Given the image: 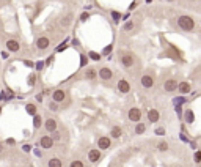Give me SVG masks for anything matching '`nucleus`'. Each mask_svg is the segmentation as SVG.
I'll list each match as a JSON object with an SVG mask.
<instances>
[{"label": "nucleus", "instance_id": "obj_18", "mask_svg": "<svg viewBox=\"0 0 201 167\" xmlns=\"http://www.w3.org/2000/svg\"><path fill=\"white\" fill-rule=\"evenodd\" d=\"M96 76H98V71H96L94 68H87L85 69V79L93 80V79H96Z\"/></svg>", "mask_w": 201, "mask_h": 167}, {"label": "nucleus", "instance_id": "obj_40", "mask_svg": "<svg viewBox=\"0 0 201 167\" xmlns=\"http://www.w3.org/2000/svg\"><path fill=\"white\" fill-rule=\"evenodd\" d=\"M0 112H2V107H0Z\"/></svg>", "mask_w": 201, "mask_h": 167}, {"label": "nucleus", "instance_id": "obj_6", "mask_svg": "<svg viewBox=\"0 0 201 167\" xmlns=\"http://www.w3.org/2000/svg\"><path fill=\"white\" fill-rule=\"evenodd\" d=\"M98 76H99L102 80H110V79L113 77V71L108 66H104V68H101L99 71H98Z\"/></svg>", "mask_w": 201, "mask_h": 167}, {"label": "nucleus", "instance_id": "obj_2", "mask_svg": "<svg viewBox=\"0 0 201 167\" xmlns=\"http://www.w3.org/2000/svg\"><path fill=\"white\" fill-rule=\"evenodd\" d=\"M120 61L124 68H132L135 65V57H134V54H130V52L121 51L120 52Z\"/></svg>", "mask_w": 201, "mask_h": 167}, {"label": "nucleus", "instance_id": "obj_29", "mask_svg": "<svg viewBox=\"0 0 201 167\" xmlns=\"http://www.w3.org/2000/svg\"><path fill=\"white\" fill-rule=\"evenodd\" d=\"M90 19V13H82V16H80V20H82V22H87V20Z\"/></svg>", "mask_w": 201, "mask_h": 167}, {"label": "nucleus", "instance_id": "obj_22", "mask_svg": "<svg viewBox=\"0 0 201 167\" xmlns=\"http://www.w3.org/2000/svg\"><path fill=\"white\" fill-rule=\"evenodd\" d=\"M145 131H146V124L138 121V123H137V126H135V134H143Z\"/></svg>", "mask_w": 201, "mask_h": 167}, {"label": "nucleus", "instance_id": "obj_39", "mask_svg": "<svg viewBox=\"0 0 201 167\" xmlns=\"http://www.w3.org/2000/svg\"><path fill=\"white\" fill-rule=\"evenodd\" d=\"M167 2H173V0H167Z\"/></svg>", "mask_w": 201, "mask_h": 167}, {"label": "nucleus", "instance_id": "obj_26", "mask_svg": "<svg viewBox=\"0 0 201 167\" xmlns=\"http://www.w3.org/2000/svg\"><path fill=\"white\" fill-rule=\"evenodd\" d=\"M123 29H124V30H126V32H129V30H132V29H134V22H132V20H127V22H126V24H124V27H123Z\"/></svg>", "mask_w": 201, "mask_h": 167}, {"label": "nucleus", "instance_id": "obj_36", "mask_svg": "<svg viewBox=\"0 0 201 167\" xmlns=\"http://www.w3.org/2000/svg\"><path fill=\"white\" fill-rule=\"evenodd\" d=\"M112 16H113L115 19H118V17H120V14H118V13H112Z\"/></svg>", "mask_w": 201, "mask_h": 167}, {"label": "nucleus", "instance_id": "obj_23", "mask_svg": "<svg viewBox=\"0 0 201 167\" xmlns=\"http://www.w3.org/2000/svg\"><path fill=\"white\" fill-rule=\"evenodd\" d=\"M41 124H43V118H41V115H33V126L35 128H41Z\"/></svg>", "mask_w": 201, "mask_h": 167}, {"label": "nucleus", "instance_id": "obj_17", "mask_svg": "<svg viewBox=\"0 0 201 167\" xmlns=\"http://www.w3.org/2000/svg\"><path fill=\"white\" fill-rule=\"evenodd\" d=\"M72 19H74V14H72V13H68V14H65L63 17H61L60 25L61 27H69V25L72 24Z\"/></svg>", "mask_w": 201, "mask_h": 167}, {"label": "nucleus", "instance_id": "obj_27", "mask_svg": "<svg viewBox=\"0 0 201 167\" xmlns=\"http://www.w3.org/2000/svg\"><path fill=\"white\" fill-rule=\"evenodd\" d=\"M69 167H85V165H84V162H82V161L75 159V161H72V162H71V165H69Z\"/></svg>", "mask_w": 201, "mask_h": 167}, {"label": "nucleus", "instance_id": "obj_31", "mask_svg": "<svg viewBox=\"0 0 201 167\" xmlns=\"http://www.w3.org/2000/svg\"><path fill=\"white\" fill-rule=\"evenodd\" d=\"M49 109H50V110H58L57 102H53V101H52V102H49Z\"/></svg>", "mask_w": 201, "mask_h": 167}, {"label": "nucleus", "instance_id": "obj_34", "mask_svg": "<svg viewBox=\"0 0 201 167\" xmlns=\"http://www.w3.org/2000/svg\"><path fill=\"white\" fill-rule=\"evenodd\" d=\"M29 82H30V85H33V82H35V76H30V79H29Z\"/></svg>", "mask_w": 201, "mask_h": 167}, {"label": "nucleus", "instance_id": "obj_19", "mask_svg": "<svg viewBox=\"0 0 201 167\" xmlns=\"http://www.w3.org/2000/svg\"><path fill=\"white\" fill-rule=\"evenodd\" d=\"M25 110H27V114L29 115H36L38 114V109H36V106H35L33 102H29L25 106Z\"/></svg>", "mask_w": 201, "mask_h": 167}, {"label": "nucleus", "instance_id": "obj_30", "mask_svg": "<svg viewBox=\"0 0 201 167\" xmlns=\"http://www.w3.org/2000/svg\"><path fill=\"white\" fill-rule=\"evenodd\" d=\"M90 57H91L93 60H101V55L96 54V52H90Z\"/></svg>", "mask_w": 201, "mask_h": 167}, {"label": "nucleus", "instance_id": "obj_11", "mask_svg": "<svg viewBox=\"0 0 201 167\" xmlns=\"http://www.w3.org/2000/svg\"><path fill=\"white\" fill-rule=\"evenodd\" d=\"M44 128L47 133H55L57 131V120L55 118H47L44 121Z\"/></svg>", "mask_w": 201, "mask_h": 167}, {"label": "nucleus", "instance_id": "obj_28", "mask_svg": "<svg viewBox=\"0 0 201 167\" xmlns=\"http://www.w3.org/2000/svg\"><path fill=\"white\" fill-rule=\"evenodd\" d=\"M193 161H195L196 164L201 161V151H198V150L195 151V155H193Z\"/></svg>", "mask_w": 201, "mask_h": 167}, {"label": "nucleus", "instance_id": "obj_16", "mask_svg": "<svg viewBox=\"0 0 201 167\" xmlns=\"http://www.w3.org/2000/svg\"><path fill=\"white\" fill-rule=\"evenodd\" d=\"M98 145H99V150H108L110 145H112V140H110V137H99Z\"/></svg>", "mask_w": 201, "mask_h": 167}, {"label": "nucleus", "instance_id": "obj_10", "mask_svg": "<svg viewBox=\"0 0 201 167\" xmlns=\"http://www.w3.org/2000/svg\"><path fill=\"white\" fill-rule=\"evenodd\" d=\"M101 150L99 148H93V150H90L88 151V161L90 162H98L99 159H101Z\"/></svg>", "mask_w": 201, "mask_h": 167}, {"label": "nucleus", "instance_id": "obj_25", "mask_svg": "<svg viewBox=\"0 0 201 167\" xmlns=\"http://www.w3.org/2000/svg\"><path fill=\"white\" fill-rule=\"evenodd\" d=\"M184 117H185V121L187 123H193V112H192V110H187Z\"/></svg>", "mask_w": 201, "mask_h": 167}, {"label": "nucleus", "instance_id": "obj_33", "mask_svg": "<svg viewBox=\"0 0 201 167\" xmlns=\"http://www.w3.org/2000/svg\"><path fill=\"white\" fill-rule=\"evenodd\" d=\"M110 51H112V46H108V47H105V49H104V54H108Z\"/></svg>", "mask_w": 201, "mask_h": 167}, {"label": "nucleus", "instance_id": "obj_32", "mask_svg": "<svg viewBox=\"0 0 201 167\" xmlns=\"http://www.w3.org/2000/svg\"><path fill=\"white\" fill-rule=\"evenodd\" d=\"M156 134H157V136H163V134H165V128H157V129H156Z\"/></svg>", "mask_w": 201, "mask_h": 167}, {"label": "nucleus", "instance_id": "obj_14", "mask_svg": "<svg viewBox=\"0 0 201 167\" xmlns=\"http://www.w3.org/2000/svg\"><path fill=\"white\" fill-rule=\"evenodd\" d=\"M146 117H148V120H149L151 123H156V121H159V118H160V114H159L157 109H149L148 114H146Z\"/></svg>", "mask_w": 201, "mask_h": 167}, {"label": "nucleus", "instance_id": "obj_37", "mask_svg": "<svg viewBox=\"0 0 201 167\" xmlns=\"http://www.w3.org/2000/svg\"><path fill=\"white\" fill-rule=\"evenodd\" d=\"M152 2V0H146V3H151Z\"/></svg>", "mask_w": 201, "mask_h": 167}, {"label": "nucleus", "instance_id": "obj_8", "mask_svg": "<svg viewBox=\"0 0 201 167\" xmlns=\"http://www.w3.org/2000/svg\"><path fill=\"white\" fill-rule=\"evenodd\" d=\"M49 46H50V39L47 36H39L36 39V49L38 51H46Z\"/></svg>", "mask_w": 201, "mask_h": 167}, {"label": "nucleus", "instance_id": "obj_13", "mask_svg": "<svg viewBox=\"0 0 201 167\" xmlns=\"http://www.w3.org/2000/svg\"><path fill=\"white\" fill-rule=\"evenodd\" d=\"M118 90H120L121 93H129L130 92V82L129 80H126V79H121L120 82H118Z\"/></svg>", "mask_w": 201, "mask_h": 167}, {"label": "nucleus", "instance_id": "obj_35", "mask_svg": "<svg viewBox=\"0 0 201 167\" xmlns=\"http://www.w3.org/2000/svg\"><path fill=\"white\" fill-rule=\"evenodd\" d=\"M5 151V147H3V143H0V153H3Z\"/></svg>", "mask_w": 201, "mask_h": 167}, {"label": "nucleus", "instance_id": "obj_1", "mask_svg": "<svg viewBox=\"0 0 201 167\" xmlns=\"http://www.w3.org/2000/svg\"><path fill=\"white\" fill-rule=\"evenodd\" d=\"M178 25L182 32H192L195 29V20L192 16H179L178 17Z\"/></svg>", "mask_w": 201, "mask_h": 167}, {"label": "nucleus", "instance_id": "obj_4", "mask_svg": "<svg viewBox=\"0 0 201 167\" xmlns=\"http://www.w3.org/2000/svg\"><path fill=\"white\" fill-rule=\"evenodd\" d=\"M127 117H129V120H130V121L138 123V121L142 120V109H138V107H130Z\"/></svg>", "mask_w": 201, "mask_h": 167}, {"label": "nucleus", "instance_id": "obj_15", "mask_svg": "<svg viewBox=\"0 0 201 167\" xmlns=\"http://www.w3.org/2000/svg\"><path fill=\"white\" fill-rule=\"evenodd\" d=\"M6 49H8L10 52H17V51L20 49L19 41H16V39H8V41H6Z\"/></svg>", "mask_w": 201, "mask_h": 167}, {"label": "nucleus", "instance_id": "obj_7", "mask_svg": "<svg viewBox=\"0 0 201 167\" xmlns=\"http://www.w3.org/2000/svg\"><path fill=\"white\" fill-rule=\"evenodd\" d=\"M65 99H66V92H65V90L58 88V90H55V92L52 93V101L53 102L60 104V102H63Z\"/></svg>", "mask_w": 201, "mask_h": 167}, {"label": "nucleus", "instance_id": "obj_20", "mask_svg": "<svg viewBox=\"0 0 201 167\" xmlns=\"http://www.w3.org/2000/svg\"><path fill=\"white\" fill-rule=\"evenodd\" d=\"M47 165L49 167H63V162H61L60 158H52V159H49Z\"/></svg>", "mask_w": 201, "mask_h": 167}, {"label": "nucleus", "instance_id": "obj_5", "mask_svg": "<svg viewBox=\"0 0 201 167\" xmlns=\"http://www.w3.org/2000/svg\"><path fill=\"white\" fill-rule=\"evenodd\" d=\"M176 88H178V80L176 79H167L163 82V92L173 93V92H176Z\"/></svg>", "mask_w": 201, "mask_h": 167}, {"label": "nucleus", "instance_id": "obj_9", "mask_svg": "<svg viewBox=\"0 0 201 167\" xmlns=\"http://www.w3.org/2000/svg\"><path fill=\"white\" fill-rule=\"evenodd\" d=\"M39 147H43L44 150H49L53 147V139L50 136H43L39 139Z\"/></svg>", "mask_w": 201, "mask_h": 167}, {"label": "nucleus", "instance_id": "obj_3", "mask_svg": "<svg viewBox=\"0 0 201 167\" xmlns=\"http://www.w3.org/2000/svg\"><path fill=\"white\" fill-rule=\"evenodd\" d=\"M140 84H142V87H143L145 90L152 88V87H154V76L149 74V73L143 74V76H142V79H140Z\"/></svg>", "mask_w": 201, "mask_h": 167}, {"label": "nucleus", "instance_id": "obj_38", "mask_svg": "<svg viewBox=\"0 0 201 167\" xmlns=\"http://www.w3.org/2000/svg\"><path fill=\"white\" fill-rule=\"evenodd\" d=\"M175 167H182V165H179V164H178V165H175Z\"/></svg>", "mask_w": 201, "mask_h": 167}, {"label": "nucleus", "instance_id": "obj_12", "mask_svg": "<svg viewBox=\"0 0 201 167\" xmlns=\"http://www.w3.org/2000/svg\"><path fill=\"white\" fill-rule=\"evenodd\" d=\"M176 90H179V93H182V95H187V93H190L192 85L187 80H182V82H178V88Z\"/></svg>", "mask_w": 201, "mask_h": 167}, {"label": "nucleus", "instance_id": "obj_21", "mask_svg": "<svg viewBox=\"0 0 201 167\" xmlns=\"http://www.w3.org/2000/svg\"><path fill=\"white\" fill-rule=\"evenodd\" d=\"M110 134H112L113 139H120L121 134H123V131H121L120 126H113V128H112V133H110Z\"/></svg>", "mask_w": 201, "mask_h": 167}, {"label": "nucleus", "instance_id": "obj_24", "mask_svg": "<svg viewBox=\"0 0 201 167\" xmlns=\"http://www.w3.org/2000/svg\"><path fill=\"white\" fill-rule=\"evenodd\" d=\"M157 150L159 151H168V143L165 142V140H160L157 143Z\"/></svg>", "mask_w": 201, "mask_h": 167}]
</instances>
